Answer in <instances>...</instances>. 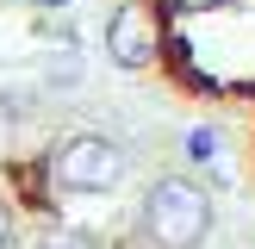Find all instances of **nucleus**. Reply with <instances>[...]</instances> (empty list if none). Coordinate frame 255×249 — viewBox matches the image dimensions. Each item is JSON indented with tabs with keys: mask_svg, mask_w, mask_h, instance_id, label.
<instances>
[{
	"mask_svg": "<svg viewBox=\"0 0 255 249\" xmlns=\"http://www.w3.org/2000/svg\"><path fill=\"white\" fill-rule=\"evenodd\" d=\"M143 237L156 249H199L212 237V193L193 174H162L143 193Z\"/></svg>",
	"mask_w": 255,
	"mask_h": 249,
	"instance_id": "f257e3e1",
	"label": "nucleus"
},
{
	"mask_svg": "<svg viewBox=\"0 0 255 249\" xmlns=\"http://www.w3.org/2000/svg\"><path fill=\"white\" fill-rule=\"evenodd\" d=\"M50 181L62 187V193H106V187L125 181V149L112 143V137H62L56 156H50Z\"/></svg>",
	"mask_w": 255,
	"mask_h": 249,
	"instance_id": "f03ea898",
	"label": "nucleus"
},
{
	"mask_svg": "<svg viewBox=\"0 0 255 249\" xmlns=\"http://www.w3.org/2000/svg\"><path fill=\"white\" fill-rule=\"evenodd\" d=\"M37 249H100L87 231H75V224H50L44 237H37Z\"/></svg>",
	"mask_w": 255,
	"mask_h": 249,
	"instance_id": "7ed1b4c3",
	"label": "nucleus"
},
{
	"mask_svg": "<svg viewBox=\"0 0 255 249\" xmlns=\"http://www.w3.org/2000/svg\"><path fill=\"white\" fill-rule=\"evenodd\" d=\"M6 237H12V206H6V193H0V249H6Z\"/></svg>",
	"mask_w": 255,
	"mask_h": 249,
	"instance_id": "20e7f679",
	"label": "nucleus"
},
{
	"mask_svg": "<svg viewBox=\"0 0 255 249\" xmlns=\"http://www.w3.org/2000/svg\"><path fill=\"white\" fill-rule=\"evenodd\" d=\"M31 6H69V0H31Z\"/></svg>",
	"mask_w": 255,
	"mask_h": 249,
	"instance_id": "39448f33",
	"label": "nucleus"
}]
</instances>
